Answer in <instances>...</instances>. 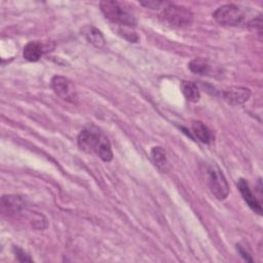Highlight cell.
<instances>
[{"label":"cell","instance_id":"cell-1","mask_svg":"<svg viewBox=\"0 0 263 263\" xmlns=\"http://www.w3.org/2000/svg\"><path fill=\"white\" fill-rule=\"evenodd\" d=\"M78 146L87 153H96L102 160L111 161L113 152L108 138L95 127H88L80 132L77 138Z\"/></svg>","mask_w":263,"mask_h":263},{"label":"cell","instance_id":"cell-2","mask_svg":"<svg viewBox=\"0 0 263 263\" xmlns=\"http://www.w3.org/2000/svg\"><path fill=\"white\" fill-rule=\"evenodd\" d=\"M100 7L104 15L112 23L122 27H135L136 17L130 9L123 3L115 0H105L100 3Z\"/></svg>","mask_w":263,"mask_h":263},{"label":"cell","instance_id":"cell-3","mask_svg":"<svg viewBox=\"0 0 263 263\" xmlns=\"http://www.w3.org/2000/svg\"><path fill=\"white\" fill-rule=\"evenodd\" d=\"M160 16L163 22L177 28L190 26L193 22V13L189 8L172 3L164 6Z\"/></svg>","mask_w":263,"mask_h":263},{"label":"cell","instance_id":"cell-4","mask_svg":"<svg viewBox=\"0 0 263 263\" xmlns=\"http://www.w3.org/2000/svg\"><path fill=\"white\" fill-rule=\"evenodd\" d=\"M215 21L222 26H238L245 21V11L234 4H225L218 7L213 12Z\"/></svg>","mask_w":263,"mask_h":263},{"label":"cell","instance_id":"cell-5","mask_svg":"<svg viewBox=\"0 0 263 263\" xmlns=\"http://www.w3.org/2000/svg\"><path fill=\"white\" fill-rule=\"evenodd\" d=\"M206 176L208 185L213 195L219 200L225 199L229 193V186L221 170L216 164H211L206 170Z\"/></svg>","mask_w":263,"mask_h":263},{"label":"cell","instance_id":"cell-6","mask_svg":"<svg viewBox=\"0 0 263 263\" xmlns=\"http://www.w3.org/2000/svg\"><path fill=\"white\" fill-rule=\"evenodd\" d=\"M51 87L54 93L72 104H76L78 101V95L76 88L71 80L64 76H54L51 79Z\"/></svg>","mask_w":263,"mask_h":263},{"label":"cell","instance_id":"cell-7","mask_svg":"<svg viewBox=\"0 0 263 263\" xmlns=\"http://www.w3.org/2000/svg\"><path fill=\"white\" fill-rule=\"evenodd\" d=\"M223 99L231 105H240L246 103L251 96V91L249 88L241 86H232L228 89L224 90Z\"/></svg>","mask_w":263,"mask_h":263},{"label":"cell","instance_id":"cell-8","mask_svg":"<svg viewBox=\"0 0 263 263\" xmlns=\"http://www.w3.org/2000/svg\"><path fill=\"white\" fill-rule=\"evenodd\" d=\"M238 190L243 198V200L247 202V204L258 215H262V208L259 200L256 198L252 190L250 189V186L248 182L245 179H239L237 183Z\"/></svg>","mask_w":263,"mask_h":263},{"label":"cell","instance_id":"cell-9","mask_svg":"<svg viewBox=\"0 0 263 263\" xmlns=\"http://www.w3.org/2000/svg\"><path fill=\"white\" fill-rule=\"evenodd\" d=\"M44 53V46L41 42L31 41L24 47V58L29 62L38 61Z\"/></svg>","mask_w":263,"mask_h":263},{"label":"cell","instance_id":"cell-10","mask_svg":"<svg viewBox=\"0 0 263 263\" xmlns=\"http://www.w3.org/2000/svg\"><path fill=\"white\" fill-rule=\"evenodd\" d=\"M81 32L86 40L96 47H103L105 45V38L97 28L92 26H85Z\"/></svg>","mask_w":263,"mask_h":263},{"label":"cell","instance_id":"cell-11","mask_svg":"<svg viewBox=\"0 0 263 263\" xmlns=\"http://www.w3.org/2000/svg\"><path fill=\"white\" fill-rule=\"evenodd\" d=\"M192 133L201 143L210 144L213 141V135L211 130L201 121H194L192 123Z\"/></svg>","mask_w":263,"mask_h":263},{"label":"cell","instance_id":"cell-12","mask_svg":"<svg viewBox=\"0 0 263 263\" xmlns=\"http://www.w3.org/2000/svg\"><path fill=\"white\" fill-rule=\"evenodd\" d=\"M181 89L182 92L184 95V97L186 98L187 101L192 102V103H196L199 101L200 99V92L199 89L197 87V85L194 82L191 81H182L181 82Z\"/></svg>","mask_w":263,"mask_h":263},{"label":"cell","instance_id":"cell-13","mask_svg":"<svg viewBox=\"0 0 263 263\" xmlns=\"http://www.w3.org/2000/svg\"><path fill=\"white\" fill-rule=\"evenodd\" d=\"M151 158L153 163L160 170L166 171L167 158L165 151L161 147H153L151 150Z\"/></svg>","mask_w":263,"mask_h":263},{"label":"cell","instance_id":"cell-14","mask_svg":"<svg viewBox=\"0 0 263 263\" xmlns=\"http://www.w3.org/2000/svg\"><path fill=\"white\" fill-rule=\"evenodd\" d=\"M2 204L9 211L16 212L25 206V200L16 195H8L2 197Z\"/></svg>","mask_w":263,"mask_h":263},{"label":"cell","instance_id":"cell-15","mask_svg":"<svg viewBox=\"0 0 263 263\" xmlns=\"http://www.w3.org/2000/svg\"><path fill=\"white\" fill-rule=\"evenodd\" d=\"M188 68L190 71H192L195 74H200V75H205L210 71V65L206 60L203 59H194L188 64Z\"/></svg>","mask_w":263,"mask_h":263},{"label":"cell","instance_id":"cell-16","mask_svg":"<svg viewBox=\"0 0 263 263\" xmlns=\"http://www.w3.org/2000/svg\"><path fill=\"white\" fill-rule=\"evenodd\" d=\"M14 252H15V256L17 257V259L22 262H31L32 259L29 257V255H27L23 250L18 249V248H14Z\"/></svg>","mask_w":263,"mask_h":263},{"label":"cell","instance_id":"cell-17","mask_svg":"<svg viewBox=\"0 0 263 263\" xmlns=\"http://www.w3.org/2000/svg\"><path fill=\"white\" fill-rule=\"evenodd\" d=\"M237 249H238V251H239L240 255H241V256H242V257H243V258H245L247 261H253V260H252V258L250 257V255H249V254H248L246 251H243V250H242L240 247H238Z\"/></svg>","mask_w":263,"mask_h":263}]
</instances>
